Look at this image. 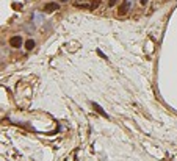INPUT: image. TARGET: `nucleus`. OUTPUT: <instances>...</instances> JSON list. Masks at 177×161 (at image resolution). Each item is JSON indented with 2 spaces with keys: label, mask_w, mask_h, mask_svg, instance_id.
I'll list each match as a JSON object with an SVG mask.
<instances>
[{
  "label": "nucleus",
  "mask_w": 177,
  "mask_h": 161,
  "mask_svg": "<svg viewBox=\"0 0 177 161\" xmlns=\"http://www.w3.org/2000/svg\"><path fill=\"white\" fill-rule=\"evenodd\" d=\"M33 47H35V41H33V39H28V41L25 42V49H27V50H32Z\"/></svg>",
  "instance_id": "39448f33"
},
{
  "label": "nucleus",
  "mask_w": 177,
  "mask_h": 161,
  "mask_svg": "<svg viewBox=\"0 0 177 161\" xmlns=\"http://www.w3.org/2000/svg\"><path fill=\"white\" fill-rule=\"evenodd\" d=\"M9 46L11 47H21L22 46V38L21 36H11L9 38Z\"/></svg>",
  "instance_id": "f03ea898"
},
{
  "label": "nucleus",
  "mask_w": 177,
  "mask_h": 161,
  "mask_svg": "<svg viewBox=\"0 0 177 161\" xmlns=\"http://www.w3.org/2000/svg\"><path fill=\"white\" fill-rule=\"evenodd\" d=\"M140 2H141V5H146V3L149 2V0H140Z\"/></svg>",
  "instance_id": "6e6552de"
},
{
  "label": "nucleus",
  "mask_w": 177,
  "mask_h": 161,
  "mask_svg": "<svg viewBox=\"0 0 177 161\" xmlns=\"http://www.w3.org/2000/svg\"><path fill=\"white\" fill-rule=\"evenodd\" d=\"M93 108H94V109H96V111H97V113H99L100 116H104V117H107V119H108V114H107V113L104 111V108L100 107L99 103H93Z\"/></svg>",
  "instance_id": "7ed1b4c3"
},
{
  "label": "nucleus",
  "mask_w": 177,
  "mask_h": 161,
  "mask_svg": "<svg viewBox=\"0 0 177 161\" xmlns=\"http://www.w3.org/2000/svg\"><path fill=\"white\" fill-rule=\"evenodd\" d=\"M116 3H118V0H108V6H111V8H113Z\"/></svg>",
  "instance_id": "423d86ee"
},
{
  "label": "nucleus",
  "mask_w": 177,
  "mask_h": 161,
  "mask_svg": "<svg viewBox=\"0 0 177 161\" xmlns=\"http://www.w3.org/2000/svg\"><path fill=\"white\" fill-rule=\"evenodd\" d=\"M55 9H58V5H57V3H47V5L44 6V11H45V13H53Z\"/></svg>",
  "instance_id": "20e7f679"
},
{
  "label": "nucleus",
  "mask_w": 177,
  "mask_h": 161,
  "mask_svg": "<svg viewBox=\"0 0 177 161\" xmlns=\"http://www.w3.org/2000/svg\"><path fill=\"white\" fill-rule=\"evenodd\" d=\"M129 8H130V0H124V2H122V3L119 5L118 14H119V16H124V14H127Z\"/></svg>",
  "instance_id": "f257e3e1"
},
{
  "label": "nucleus",
  "mask_w": 177,
  "mask_h": 161,
  "mask_svg": "<svg viewBox=\"0 0 177 161\" xmlns=\"http://www.w3.org/2000/svg\"><path fill=\"white\" fill-rule=\"evenodd\" d=\"M60 2H66V0H60Z\"/></svg>",
  "instance_id": "1a4fd4ad"
},
{
  "label": "nucleus",
  "mask_w": 177,
  "mask_h": 161,
  "mask_svg": "<svg viewBox=\"0 0 177 161\" xmlns=\"http://www.w3.org/2000/svg\"><path fill=\"white\" fill-rule=\"evenodd\" d=\"M97 55H99V57H100V58H104V59H107V57H105V55L102 53V50H97Z\"/></svg>",
  "instance_id": "0eeeda50"
}]
</instances>
